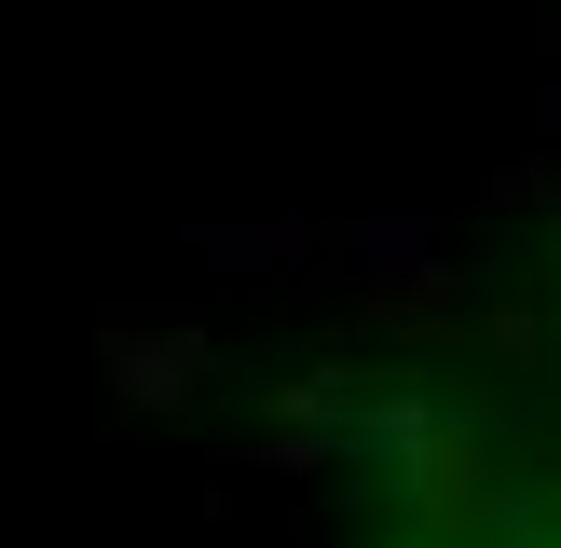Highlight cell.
Wrapping results in <instances>:
<instances>
[{"label":"cell","instance_id":"3","mask_svg":"<svg viewBox=\"0 0 561 548\" xmlns=\"http://www.w3.org/2000/svg\"><path fill=\"white\" fill-rule=\"evenodd\" d=\"M356 316L383 343H453L466 329V274H383V288H356Z\"/></svg>","mask_w":561,"mask_h":548},{"label":"cell","instance_id":"6","mask_svg":"<svg viewBox=\"0 0 561 548\" xmlns=\"http://www.w3.org/2000/svg\"><path fill=\"white\" fill-rule=\"evenodd\" d=\"M247 466H261V480H329V466H343V438H261Z\"/></svg>","mask_w":561,"mask_h":548},{"label":"cell","instance_id":"1","mask_svg":"<svg viewBox=\"0 0 561 548\" xmlns=\"http://www.w3.org/2000/svg\"><path fill=\"white\" fill-rule=\"evenodd\" d=\"M206 370H219L206 329H137V316L96 329V384H110L124 411H192V384H206Z\"/></svg>","mask_w":561,"mask_h":548},{"label":"cell","instance_id":"2","mask_svg":"<svg viewBox=\"0 0 561 548\" xmlns=\"http://www.w3.org/2000/svg\"><path fill=\"white\" fill-rule=\"evenodd\" d=\"M179 247H192V261H219V274H288V261H316L329 233H316V219H192Z\"/></svg>","mask_w":561,"mask_h":548},{"label":"cell","instance_id":"5","mask_svg":"<svg viewBox=\"0 0 561 548\" xmlns=\"http://www.w3.org/2000/svg\"><path fill=\"white\" fill-rule=\"evenodd\" d=\"M466 343H480L493 370H520V356H535V301H493V316H466Z\"/></svg>","mask_w":561,"mask_h":548},{"label":"cell","instance_id":"7","mask_svg":"<svg viewBox=\"0 0 561 548\" xmlns=\"http://www.w3.org/2000/svg\"><path fill=\"white\" fill-rule=\"evenodd\" d=\"M535 124H548V137H561V82H548V96H535Z\"/></svg>","mask_w":561,"mask_h":548},{"label":"cell","instance_id":"4","mask_svg":"<svg viewBox=\"0 0 561 548\" xmlns=\"http://www.w3.org/2000/svg\"><path fill=\"white\" fill-rule=\"evenodd\" d=\"M343 261H356V288H383V274H453V247H438V219H343Z\"/></svg>","mask_w":561,"mask_h":548},{"label":"cell","instance_id":"8","mask_svg":"<svg viewBox=\"0 0 561 548\" xmlns=\"http://www.w3.org/2000/svg\"><path fill=\"white\" fill-rule=\"evenodd\" d=\"M411 548H425V535H411Z\"/></svg>","mask_w":561,"mask_h":548}]
</instances>
